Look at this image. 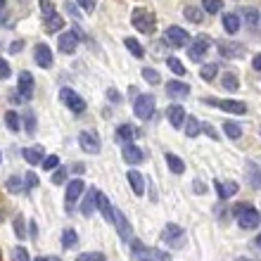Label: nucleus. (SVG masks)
I'll use <instances>...</instances> for the list:
<instances>
[{
    "label": "nucleus",
    "instance_id": "obj_1",
    "mask_svg": "<svg viewBox=\"0 0 261 261\" xmlns=\"http://www.w3.org/2000/svg\"><path fill=\"white\" fill-rule=\"evenodd\" d=\"M130 252H133V261H171L169 252L157 247H145L140 240H130Z\"/></svg>",
    "mask_w": 261,
    "mask_h": 261
},
{
    "label": "nucleus",
    "instance_id": "obj_2",
    "mask_svg": "<svg viewBox=\"0 0 261 261\" xmlns=\"http://www.w3.org/2000/svg\"><path fill=\"white\" fill-rule=\"evenodd\" d=\"M233 214H235V219H238V226H240L242 230H254V228H259V223H261L259 212L249 204H238L233 209Z\"/></svg>",
    "mask_w": 261,
    "mask_h": 261
},
{
    "label": "nucleus",
    "instance_id": "obj_3",
    "mask_svg": "<svg viewBox=\"0 0 261 261\" xmlns=\"http://www.w3.org/2000/svg\"><path fill=\"white\" fill-rule=\"evenodd\" d=\"M130 24H133L136 31H140V34H152V31H154V24H157V17H154L150 10H145V7H136L133 14H130Z\"/></svg>",
    "mask_w": 261,
    "mask_h": 261
},
{
    "label": "nucleus",
    "instance_id": "obj_4",
    "mask_svg": "<svg viewBox=\"0 0 261 261\" xmlns=\"http://www.w3.org/2000/svg\"><path fill=\"white\" fill-rule=\"evenodd\" d=\"M162 240H164L166 247H173L178 249L186 245V230L180 226H176V223H169V226L162 230Z\"/></svg>",
    "mask_w": 261,
    "mask_h": 261
},
{
    "label": "nucleus",
    "instance_id": "obj_5",
    "mask_svg": "<svg viewBox=\"0 0 261 261\" xmlns=\"http://www.w3.org/2000/svg\"><path fill=\"white\" fill-rule=\"evenodd\" d=\"M209 50H212V41H209L206 36H197L193 43H188V57H190L193 62H202Z\"/></svg>",
    "mask_w": 261,
    "mask_h": 261
},
{
    "label": "nucleus",
    "instance_id": "obj_6",
    "mask_svg": "<svg viewBox=\"0 0 261 261\" xmlns=\"http://www.w3.org/2000/svg\"><path fill=\"white\" fill-rule=\"evenodd\" d=\"M152 112H154V95L145 93V95H138L133 100V114L138 119H150Z\"/></svg>",
    "mask_w": 261,
    "mask_h": 261
},
{
    "label": "nucleus",
    "instance_id": "obj_7",
    "mask_svg": "<svg viewBox=\"0 0 261 261\" xmlns=\"http://www.w3.org/2000/svg\"><path fill=\"white\" fill-rule=\"evenodd\" d=\"M202 102L216 105L219 110L230 112V114H247V105L242 102V100H219V97H204Z\"/></svg>",
    "mask_w": 261,
    "mask_h": 261
},
{
    "label": "nucleus",
    "instance_id": "obj_8",
    "mask_svg": "<svg viewBox=\"0 0 261 261\" xmlns=\"http://www.w3.org/2000/svg\"><path fill=\"white\" fill-rule=\"evenodd\" d=\"M164 36H166V43L173 45V48H183V45L190 43V34L183 27H169Z\"/></svg>",
    "mask_w": 261,
    "mask_h": 261
},
{
    "label": "nucleus",
    "instance_id": "obj_9",
    "mask_svg": "<svg viewBox=\"0 0 261 261\" xmlns=\"http://www.w3.org/2000/svg\"><path fill=\"white\" fill-rule=\"evenodd\" d=\"M60 100H62V102L67 105L71 112H76V114L86 112V102H83V97H79L71 88H62V90H60Z\"/></svg>",
    "mask_w": 261,
    "mask_h": 261
},
{
    "label": "nucleus",
    "instance_id": "obj_10",
    "mask_svg": "<svg viewBox=\"0 0 261 261\" xmlns=\"http://www.w3.org/2000/svg\"><path fill=\"white\" fill-rule=\"evenodd\" d=\"M79 145H81L83 152H88V154H97V152H100V138H97V133H93V130H81V133H79Z\"/></svg>",
    "mask_w": 261,
    "mask_h": 261
},
{
    "label": "nucleus",
    "instance_id": "obj_11",
    "mask_svg": "<svg viewBox=\"0 0 261 261\" xmlns=\"http://www.w3.org/2000/svg\"><path fill=\"white\" fill-rule=\"evenodd\" d=\"M114 226H117V233H119V238L124 242H130L133 240V228H130V223L126 221V216H124V212H114V221H112Z\"/></svg>",
    "mask_w": 261,
    "mask_h": 261
},
{
    "label": "nucleus",
    "instance_id": "obj_12",
    "mask_svg": "<svg viewBox=\"0 0 261 261\" xmlns=\"http://www.w3.org/2000/svg\"><path fill=\"white\" fill-rule=\"evenodd\" d=\"M86 190V183H83L81 178H74L67 183V209H71V206L76 204V199L81 197V193Z\"/></svg>",
    "mask_w": 261,
    "mask_h": 261
},
{
    "label": "nucleus",
    "instance_id": "obj_13",
    "mask_svg": "<svg viewBox=\"0 0 261 261\" xmlns=\"http://www.w3.org/2000/svg\"><path fill=\"white\" fill-rule=\"evenodd\" d=\"M34 57H36V62L41 64L43 69H50V67H53V50H50L45 43H38V45H36Z\"/></svg>",
    "mask_w": 261,
    "mask_h": 261
},
{
    "label": "nucleus",
    "instance_id": "obj_14",
    "mask_svg": "<svg viewBox=\"0 0 261 261\" xmlns=\"http://www.w3.org/2000/svg\"><path fill=\"white\" fill-rule=\"evenodd\" d=\"M95 206L100 209V214L105 216V221H107V223H112V221H114V209H112L110 199H107V195H105V193H95Z\"/></svg>",
    "mask_w": 261,
    "mask_h": 261
},
{
    "label": "nucleus",
    "instance_id": "obj_15",
    "mask_svg": "<svg viewBox=\"0 0 261 261\" xmlns=\"http://www.w3.org/2000/svg\"><path fill=\"white\" fill-rule=\"evenodd\" d=\"M57 48H60V53H64V55H71L76 50V36L71 34V31L60 34L57 36Z\"/></svg>",
    "mask_w": 261,
    "mask_h": 261
},
{
    "label": "nucleus",
    "instance_id": "obj_16",
    "mask_svg": "<svg viewBox=\"0 0 261 261\" xmlns=\"http://www.w3.org/2000/svg\"><path fill=\"white\" fill-rule=\"evenodd\" d=\"M166 119H169V124L173 128H180V126L186 124V110L180 107V105H171L169 110H166Z\"/></svg>",
    "mask_w": 261,
    "mask_h": 261
},
{
    "label": "nucleus",
    "instance_id": "obj_17",
    "mask_svg": "<svg viewBox=\"0 0 261 261\" xmlns=\"http://www.w3.org/2000/svg\"><path fill=\"white\" fill-rule=\"evenodd\" d=\"M19 95L24 100H31L34 97V76L29 71H21L19 74Z\"/></svg>",
    "mask_w": 261,
    "mask_h": 261
},
{
    "label": "nucleus",
    "instance_id": "obj_18",
    "mask_svg": "<svg viewBox=\"0 0 261 261\" xmlns=\"http://www.w3.org/2000/svg\"><path fill=\"white\" fill-rule=\"evenodd\" d=\"M216 45H219L221 55H223V57H233V60H235V57H242V50H245L240 43H228V41H219Z\"/></svg>",
    "mask_w": 261,
    "mask_h": 261
},
{
    "label": "nucleus",
    "instance_id": "obj_19",
    "mask_svg": "<svg viewBox=\"0 0 261 261\" xmlns=\"http://www.w3.org/2000/svg\"><path fill=\"white\" fill-rule=\"evenodd\" d=\"M214 188H216V193H219V199L223 202V199H228V197H233V195H238V190H240V186L238 183H221V180H216L214 183Z\"/></svg>",
    "mask_w": 261,
    "mask_h": 261
},
{
    "label": "nucleus",
    "instance_id": "obj_20",
    "mask_svg": "<svg viewBox=\"0 0 261 261\" xmlns=\"http://www.w3.org/2000/svg\"><path fill=\"white\" fill-rule=\"evenodd\" d=\"M143 150L138 147V145H133V143H126L124 145V159L128 162V164H140L143 162Z\"/></svg>",
    "mask_w": 261,
    "mask_h": 261
},
{
    "label": "nucleus",
    "instance_id": "obj_21",
    "mask_svg": "<svg viewBox=\"0 0 261 261\" xmlns=\"http://www.w3.org/2000/svg\"><path fill=\"white\" fill-rule=\"evenodd\" d=\"M166 93L171 97H188L190 95V86L183 81H169V86H166Z\"/></svg>",
    "mask_w": 261,
    "mask_h": 261
},
{
    "label": "nucleus",
    "instance_id": "obj_22",
    "mask_svg": "<svg viewBox=\"0 0 261 261\" xmlns=\"http://www.w3.org/2000/svg\"><path fill=\"white\" fill-rule=\"evenodd\" d=\"M128 183H130V190L136 195H143L145 193V176L136 169H130L128 171Z\"/></svg>",
    "mask_w": 261,
    "mask_h": 261
},
{
    "label": "nucleus",
    "instance_id": "obj_23",
    "mask_svg": "<svg viewBox=\"0 0 261 261\" xmlns=\"http://www.w3.org/2000/svg\"><path fill=\"white\" fill-rule=\"evenodd\" d=\"M247 178H249V186L254 190H261V171L256 162H247Z\"/></svg>",
    "mask_w": 261,
    "mask_h": 261
},
{
    "label": "nucleus",
    "instance_id": "obj_24",
    "mask_svg": "<svg viewBox=\"0 0 261 261\" xmlns=\"http://www.w3.org/2000/svg\"><path fill=\"white\" fill-rule=\"evenodd\" d=\"M223 29H226L230 36H235L238 31H240V17L235 12H226L223 14Z\"/></svg>",
    "mask_w": 261,
    "mask_h": 261
},
{
    "label": "nucleus",
    "instance_id": "obj_25",
    "mask_svg": "<svg viewBox=\"0 0 261 261\" xmlns=\"http://www.w3.org/2000/svg\"><path fill=\"white\" fill-rule=\"evenodd\" d=\"M117 140L121 145L133 143V140H136V128H133V126H128V124H121L117 128Z\"/></svg>",
    "mask_w": 261,
    "mask_h": 261
},
{
    "label": "nucleus",
    "instance_id": "obj_26",
    "mask_svg": "<svg viewBox=\"0 0 261 261\" xmlns=\"http://www.w3.org/2000/svg\"><path fill=\"white\" fill-rule=\"evenodd\" d=\"M183 14H186V19L193 21V24H202V21H204V10L197 5H188L186 10H183Z\"/></svg>",
    "mask_w": 261,
    "mask_h": 261
},
{
    "label": "nucleus",
    "instance_id": "obj_27",
    "mask_svg": "<svg viewBox=\"0 0 261 261\" xmlns=\"http://www.w3.org/2000/svg\"><path fill=\"white\" fill-rule=\"evenodd\" d=\"M166 164H169V169H171L176 176H180V173L186 171V162L180 157H176V154H171V152H166Z\"/></svg>",
    "mask_w": 261,
    "mask_h": 261
},
{
    "label": "nucleus",
    "instance_id": "obj_28",
    "mask_svg": "<svg viewBox=\"0 0 261 261\" xmlns=\"http://www.w3.org/2000/svg\"><path fill=\"white\" fill-rule=\"evenodd\" d=\"M62 29H64V19L57 12L45 19V31H48V34H57V31H62Z\"/></svg>",
    "mask_w": 261,
    "mask_h": 261
},
{
    "label": "nucleus",
    "instance_id": "obj_29",
    "mask_svg": "<svg viewBox=\"0 0 261 261\" xmlns=\"http://www.w3.org/2000/svg\"><path fill=\"white\" fill-rule=\"evenodd\" d=\"M95 193H97V190H88V193H86V197H83V202H81V214H83V216H90V214H93V209H95Z\"/></svg>",
    "mask_w": 261,
    "mask_h": 261
},
{
    "label": "nucleus",
    "instance_id": "obj_30",
    "mask_svg": "<svg viewBox=\"0 0 261 261\" xmlns=\"http://www.w3.org/2000/svg\"><path fill=\"white\" fill-rule=\"evenodd\" d=\"M242 19H245V24H247L249 29L256 27V21H259V10H254V7H245V10H240Z\"/></svg>",
    "mask_w": 261,
    "mask_h": 261
},
{
    "label": "nucleus",
    "instance_id": "obj_31",
    "mask_svg": "<svg viewBox=\"0 0 261 261\" xmlns=\"http://www.w3.org/2000/svg\"><path fill=\"white\" fill-rule=\"evenodd\" d=\"M186 136L188 138H195V136H199V133H202V124H199L197 119L195 117H186Z\"/></svg>",
    "mask_w": 261,
    "mask_h": 261
},
{
    "label": "nucleus",
    "instance_id": "obj_32",
    "mask_svg": "<svg viewBox=\"0 0 261 261\" xmlns=\"http://www.w3.org/2000/svg\"><path fill=\"white\" fill-rule=\"evenodd\" d=\"M124 45H126V48H128V53H130V55H133V57H138V60H143V57H145V50H143V45H140V43H138L136 38H126V41H124Z\"/></svg>",
    "mask_w": 261,
    "mask_h": 261
},
{
    "label": "nucleus",
    "instance_id": "obj_33",
    "mask_svg": "<svg viewBox=\"0 0 261 261\" xmlns=\"http://www.w3.org/2000/svg\"><path fill=\"white\" fill-rule=\"evenodd\" d=\"M5 124H7V128L12 130V133H17V130L21 128V117L17 114V112L10 110V112L5 114Z\"/></svg>",
    "mask_w": 261,
    "mask_h": 261
},
{
    "label": "nucleus",
    "instance_id": "obj_34",
    "mask_svg": "<svg viewBox=\"0 0 261 261\" xmlns=\"http://www.w3.org/2000/svg\"><path fill=\"white\" fill-rule=\"evenodd\" d=\"M221 86L226 90H238L240 88V81H238V76L230 74V71H226V74L221 76Z\"/></svg>",
    "mask_w": 261,
    "mask_h": 261
},
{
    "label": "nucleus",
    "instance_id": "obj_35",
    "mask_svg": "<svg viewBox=\"0 0 261 261\" xmlns=\"http://www.w3.org/2000/svg\"><path fill=\"white\" fill-rule=\"evenodd\" d=\"M223 133H226L230 140H238V138L242 136V126L235 124V121H226V124H223Z\"/></svg>",
    "mask_w": 261,
    "mask_h": 261
},
{
    "label": "nucleus",
    "instance_id": "obj_36",
    "mask_svg": "<svg viewBox=\"0 0 261 261\" xmlns=\"http://www.w3.org/2000/svg\"><path fill=\"white\" fill-rule=\"evenodd\" d=\"M202 10L209 14H216L223 10V0H202Z\"/></svg>",
    "mask_w": 261,
    "mask_h": 261
},
{
    "label": "nucleus",
    "instance_id": "obj_37",
    "mask_svg": "<svg viewBox=\"0 0 261 261\" xmlns=\"http://www.w3.org/2000/svg\"><path fill=\"white\" fill-rule=\"evenodd\" d=\"M216 74H219V67H216V64H204V67L199 69V76H202L204 81H214Z\"/></svg>",
    "mask_w": 261,
    "mask_h": 261
},
{
    "label": "nucleus",
    "instance_id": "obj_38",
    "mask_svg": "<svg viewBox=\"0 0 261 261\" xmlns=\"http://www.w3.org/2000/svg\"><path fill=\"white\" fill-rule=\"evenodd\" d=\"M21 154H24V159H27L29 164H41V150H31V147H24L21 150Z\"/></svg>",
    "mask_w": 261,
    "mask_h": 261
},
{
    "label": "nucleus",
    "instance_id": "obj_39",
    "mask_svg": "<svg viewBox=\"0 0 261 261\" xmlns=\"http://www.w3.org/2000/svg\"><path fill=\"white\" fill-rule=\"evenodd\" d=\"M76 242H79V235H76L71 228H67V230H64V235H62V245L67 249H71V247H76Z\"/></svg>",
    "mask_w": 261,
    "mask_h": 261
},
{
    "label": "nucleus",
    "instance_id": "obj_40",
    "mask_svg": "<svg viewBox=\"0 0 261 261\" xmlns=\"http://www.w3.org/2000/svg\"><path fill=\"white\" fill-rule=\"evenodd\" d=\"M143 79H145L147 83H152V86H157V83L162 81V76H159L157 69H150V67H145V69H143Z\"/></svg>",
    "mask_w": 261,
    "mask_h": 261
},
{
    "label": "nucleus",
    "instance_id": "obj_41",
    "mask_svg": "<svg viewBox=\"0 0 261 261\" xmlns=\"http://www.w3.org/2000/svg\"><path fill=\"white\" fill-rule=\"evenodd\" d=\"M166 64H169V69H171L176 76H183V74H186V67H183V62H180L178 57H169V60H166Z\"/></svg>",
    "mask_w": 261,
    "mask_h": 261
},
{
    "label": "nucleus",
    "instance_id": "obj_42",
    "mask_svg": "<svg viewBox=\"0 0 261 261\" xmlns=\"http://www.w3.org/2000/svg\"><path fill=\"white\" fill-rule=\"evenodd\" d=\"M7 190H10V193H21V190H24V183H21L19 176H10V178H7Z\"/></svg>",
    "mask_w": 261,
    "mask_h": 261
},
{
    "label": "nucleus",
    "instance_id": "obj_43",
    "mask_svg": "<svg viewBox=\"0 0 261 261\" xmlns=\"http://www.w3.org/2000/svg\"><path fill=\"white\" fill-rule=\"evenodd\" d=\"M57 166H60V157H57V154H50V157L43 159V169H45V171H55Z\"/></svg>",
    "mask_w": 261,
    "mask_h": 261
},
{
    "label": "nucleus",
    "instance_id": "obj_44",
    "mask_svg": "<svg viewBox=\"0 0 261 261\" xmlns=\"http://www.w3.org/2000/svg\"><path fill=\"white\" fill-rule=\"evenodd\" d=\"M76 261H105V254L102 252H83V254H79Z\"/></svg>",
    "mask_w": 261,
    "mask_h": 261
},
{
    "label": "nucleus",
    "instance_id": "obj_45",
    "mask_svg": "<svg viewBox=\"0 0 261 261\" xmlns=\"http://www.w3.org/2000/svg\"><path fill=\"white\" fill-rule=\"evenodd\" d=\"M24 121H27V133H31V136H34V133H36V117H34V112H31V110L24 112Z\"/></svg>",
    "mask_w": 261,
    "mask_h": 261
},
{
    "label": "nucleus",
    "instance_id": "obj_46",
    "mask_svg": "<svg viewBox=\"0 0 261 261\" xmlns=\"http://www.w3.org/2000/svg\"><path fill=\"white\" fill-rule=\"evenodd\" d=\"M14 233H17L19 240L27 238V228H24V219H21V216H14Z\"/></svg>",
    "mask_w": 261,
    "mask_h": 261
},
{
    "label": "nucleus",
    "instance_id": "obj_47",
    "mask_svg": "<svg viewBox=\"0 0 261 261\" xmlns=\"http://www.w3.org/2000/svg\"><path fill=\"white\" fill-rule=\"evenodd\" d=\"M41 12H43V19H48V17L55 14V5L50 0H41Z\"/></svg>",
    "mask_w": 261,
    "mask_h": 261
},
{
    "label": "nucleus",
    "instance_id": "obj_48",
    "mask_svg": "<svg viewBox=\"0 0 261 261\" xmlns=\"http://www.w3.org/2000/svg\"><path fill=\"white\" fill-rule=\"evenodd\" d=\"M12 261H31V259H29V252L24 247H14L12 249Z\"/></svg>",
    "mask_w": 261,
    "mask_h": 261
},
{
    "label": "nucleus",
    "instance_id": "obj_49",
    "mask_svg": "<svg viewBox=\"0 0 261 261\" xmlns=\"http://www.w3.org/2000/svg\"><path fill=\"white\" fill-rule=\"evenodd\" d=\"M24 180H27V188H29V190H34V188L38 186V176H36L34 171H29L27 176H24Z\"/></svg>",
    "mask_w": 261,
    "mask_h": 261
},
{
    "label": "nucleus",
    "instance_id": "obj_50",
    "mask_svg": "<svg viewBox=\"0 0 261 261\" xmlns=\"http://www.w3.org/2000/svg\"><path fill=\"white\" fill-rule=\"evenodd\" d=\"M64 180H67V169H60V171L53 173V183H55V186H60Z\"/></svg>",
    "mask_w": 261,
    "mask_h": 261
},
{
    "label": "nucleus",
    "instance_id": "obj_51",
    "mask_svg": "<svg viewBox=\"0 0 261 261\" xmlns=\"http://www.w3.org/2000/svg\"><path fill=\"white\" fill-rule=\"evenodd\" d=\"M10 74H12V69H10L7 60H3V57H0V79H7Z\"/></svg>",
    "mask_w": 261,
    "mask_h": 261
},
{
    "label": "nucleus",
    "instance_id": "obj_52",
    "mask_svg": "<svg viewBox=\"0 0 261 261\" xmlns=\"http://www.w3.org/2000/svg\"><path fill=\"white\" fill-rule=\"evenodd\" d=\"M64 10H67L69 14H71V17H79V5H76V3H64Z\"/></svg>",
    "mask_w": 261,
    "mask_h": 261
},
{
    "label": "nucleus",
    "instance_id": "obj_53",
    "mask_svg": "<svg viewBox=\"0 0 261 261\" xmlns=\"http://www.w3.org/2000/svg\"><path fill=\"white\" fill-rule=\"evenodd\" d=\"M107 97H110L112 102H121V100H124V97H121V93H119V90H114V88L107 90Z\"/></svg>",
    "mask_w": 261,
    "mask_h": 261
},
{
    "label": "nucleus",
    "instance_id": "obj_54",
    "mask_svg": "<svg viewBox=\"0 0 261 261\" xmlns=\"http://www.w3.org/2000/svg\"><path fill=\"white\" fill-rule=\"evenodd\" d=\"M21 48H24V41H14L12 45H10V53H12V55H17V53H21Z\"/></svg>",
    "mask_w": 261,
    "mask_h": 261
},
{
    "label": "nucleus",
    "instance_id": "obj_55",
    "mask_svg": "<svg viewBox=\"0 0 261 261\" xmlns=\"http://www.w3.org/2000/svg\"><path fill=\"white\" fill-rule=\"evenodd\" d=\"M76 3H79V7H83V10H86V12H93V3H90V0H76Z\"/></svg>",
    "mask_w": 261,
    "mask_h": 261
},
{
    "label": "nucleus",
    "instance_id": "obj_56",
    "mask_svg": "<svg viewBox=\"0 0 261 261\" xmlns=\"http://www.w3.org/2000/svg\"><path fill=\"white\" fill-rule=\"evenodd\" d=\"M202 130H204V133H206L209 138H212V140H216V138H219V136H216V130H214L209 124H202Z\"/></svg>",
    "mask_w": 261,
    "mask_h": 261
},
{
    "label": "nucleus",
    "instance_id": "obj_57",
    "mask_svg": "<svg viewBox=\"0 0 261 261\" xmlns=\"http://www.w3.org/2000/svg\"><path fill=\"white\" fill-rule=\"evenodd\" d=\"M252 69H254V71H261V53L252 57Z\"/></svg>",
    "mask_w": 261,
    "mask_h": 261
},
{
    "label": "nucleus",
    "instance_id": "obj_58",
    "mask_svg": "<svg viewBox=\"0 0 261 261\" xmlns=\"http://www.w3.org/2000/svg\"><path fill=\"white\" fill-rule=\"evenodd\" d=\"M195 193H199V195H202V193H206V188L204 186H202V180H195Z\"/></svg>",
    "mask_w": 261,
    "mask_h": 261
},
{
    "label": "nucleus",
    "instance_id": "obj_59",
    "mask_svg": "<svg viewBox=\"0 0 261 261\" xmlns=\"http://www.w3.org/2000/svg\"><path fill=\"white\" fill-rule=\"evenodd\" d=\"M83 171H86V166H83V164H76V166H74V173H79V176H81Z\"/></svg>",
    "mask_w": 261,
    "mask_h": 261
},
{
    "label": "nucleus",
    "instance_id": "obj_60",
    "mask_svg": "<svg viewBox=\"0 0 261 261\" xmlns=\"http://www.w3.org/2000/svg\"><path fill=\"white\" fill-rule=\"evenodd\" d=\"M36 261H50V259H48V256H38V259H36Z\"/></svg>",
    "mask_w": 261,
    "mask_h": 261
},
{
    "label": "nucleus",
    "instance_id": "obj_61",
    "mask_svg": "<svg viewBox=\"0 0 261 261\" xmlns=\"http://www.w3.org/2000/svg\"><path fill=\"white\" fill-rule=\"evenodd\" d=\"M256 247L261 249V235H259V238H256Z\"/></svg>",
    "mask_w": 261,
    "mask_h": 261
},
{
    "label": "nucleus",
    "instance_id": "obj_62",
    "mask_svg": "<svg viewBox=\"0 0 261 261\" xmlns=\"http://www.w3.org/2000/svg\"><path fill=\"white\" fill-rule=\"evenodd\" d=\"M3 7H5V0H0V10H3Z\"/></svg>",
    "mask_w": 261,
    "mask_h": 261
},
{
    "label": "nucleus",
    "instance_id": "obj_63",
    "mask_svg": "<svg viewBox=\"0 0 261 261\" xmlns=\"http://www.w3.org/2000/svg\"><path fill=\"white\" fill-rule=\"evenodd\" d=\"M238 261H247V259H238Z\"/></svg>",
    "mask_w": 261,
    "mask_h": 261
}]
</instances>
